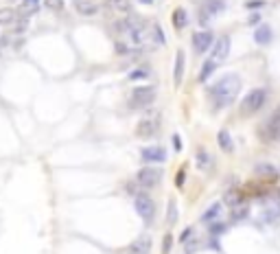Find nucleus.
I'll list each match as a JSON object with an SVG mask.
<instances>
[{"instance_id":"8","label":"nucleus","mask_w":280,"mask_h":254,"mask_svg":"<svg viewBox=\"0 0 280 254\" xmlns=\"http://www.w3.org/2000/svg\"><path fill=\"white\" fill-rule=\"evenodd\" d=\"M140 156H142L145 162H164V160H167V151H164L162 147L153 145V147H145V149H142Z\"/></svg>"},{"instance_id":"19","label":"nucleus","mask_w":280,"mask_h":254,"mask_svg":"<svg viewBox=\"0 0 280 254\" xmlns=\"http://www.w3.org/2000/svg\"><path fill=\"white\" fill-rule=\"evenodd\" d=\"M37 9H40V2H37V0H24V2H22V15H24V18H29Z\"/></svg>"},{"instance_id":"22","label":"nucleus","mask_w":280,"mask_h":254,"mask_svg":"<svg viewBox=\"0 0 280 254\" xmlns=\"http://www.w3.org/2000/svg\"><path fill=\"white\" fill-rule=\"evenodd\" d=\"M147 77H149V68H136V70H131L129 79L131 81H138V79H147Z\"/></svg>"},{"instance_id":"15","label":"nucleus","mask_w":280,"mask_h":254,"mask_svg":"<svg viewBox=\"0 0 280 254\" xmlns=\"http://www.w3.org/2000/svg\"><path fill=\"white\" fill-rule=\"evenodd\" d=\"M136 134H138L140 138H151L153 134H156V123H153V121H142V123L138 125V129H136Z\"/></svg>"},{"instance_id":"6","label":"nucleus","mask_w":280,"mask_h":254,"mask_svg":"<svg viewBox=\"0 0 280 254\" xmlns=\"http://www.w3.org/2000/svg\"><path fill=\"white\" fill-rule=\"evenodd\" d=\"M230 48H232V40L230 37H221V40L215 42V48H212V62H215L217 66L221 62H226V57L230 55Z\"/></svg>"},{"instance_id":"17","label":"nucleus","mask_w":280,"mask_h":254,"mask_svg":"<svg viewBox=\"0 0 280 254\" xmlns=\"http://www.w3.org/2000/svg\"><path fill=\"white\" fill-rule=\"evenodd\" d=\"M217 140H219V147H221L223 151H232V149H234V147H232V136H230L226 129H221V131H219Z\"/></svg>"},{"instance_id":"29","label":"nucleus","mask_w":280,"mask_h":254,"mask_svg":"<svg viewBox=\"0 0 280 254\" xmlns=\"http://www.w3.org/2000/svg\"><path fill=\"white\" fill-rule=\"evenodd\" d=\"M182 184H184V169L178 173V186H182Z\"/></svg>"},{"instance_id":"20","label":"nucleus","mask_w":280,"mask_h":254,"mask_svg":"<svg viewBox=\"0 0 280 254\" xmlns=\"http://www.w3.org/2000/svg\"><path fill=\"white\" fill-rule=\"evenodd\" d=\"M149 33H151V40L158 42V44L162 46V44H164V33H162L160 26H158V24H151V26H149Z\"/></svg>"},{"instance_id":"24","label":"nucleus","mask_w":280,"mask_h":254,"mask_svg":"<svg viewBox=\"0 0 280 254\" xmlns=\"http://www.w3.org/2000/svg\"><path fill=\"white\" fill-rule=\"evenodd\" d=\"M175 219H178V206H175V202L171 200V202H169V217H167V222L173 224Z\"/></svg>"},{"instance_id":"10","label":"nucleus","mask_w":280,"mask_h":254,"mask_svg":"<svg viewBox=\"0 0 280 254\" xmlns=\"http://www.w3.org/2000/svg\"><path fill=\"white\" fill-rule=\"evenodd\" d=\"M75 9H77V13L86 15V18L98 13V4L94 2V0H75Z\"/></svg>"},{"instance_id":"18","label":"nucleus","mask_w":280,"mask_h":254,"mask_svg":"<svg viewBox=\"0 0 280 254\" xmlns=\"http://www.w3.org/2000/svg\"><path fill=\"white\" fill-rule=\"evenodd\" d=\"M215 70H217V64L212 62V59H208V62L201 66V73H199V81H201V84H204V81H208V77L215 73Z\"/></svg>"},{"instance_id":"12","label":"nucleus","mask_w":280,"mask_h":254,"mask_svg":"<svg viewBox=\"0 0 280 254\" xmlns=\"http://www.w3.org/2000/svg\"><path fill=\"white\" fill-rule=\"evenodd\" d=\"M131 252H136V254H149V250H151V239L147 235H142V237H138V239L131 244V248H129Z\"/></svg>"},{"instance_id":"2","label":"nucleus","mask_w":280,"mask_h":254,"mask_svg":"<svg viewBox=\"0 0 280 254\" xmlns=\"http://www.w3.org/2000/svg\"><path fill=\"white\" fill-rule=\"evenodd\" d=\"M267 101V90L265 88H254V90H250L248 95H245V99L241 101V112L243 114H256L259 110H263V106H265Z\"/></svg>"},{"instance_id":"7","label":"nucleus","mask_w":280,"mask_h":254,"mask_svg":"<svg viewBox=\"0 0 280 254\" xmlns=\"http://www.w3.org/2000/svg\"><path fill=\"white\" fill-rule=\"evenodd\" d=\"M212 44V33L210 31H197L193 33V48L197 53H206Z\"/></svg>"},{"instance_id":"23","label":"nucleus","mask_w":280,"mask_h":254,"mask_svg":"<svg viewBox=\"0 0 280 254\" xmlns=\"http://www.w3.org/2000/svg\"><path fill=\"white\" fill-rule=\"evenodd\" d=\"M44 4H46L51 11H62L64 9V0H44Z\"/></svg>"},{"instance_id":"21","label":"nucleus","mask_w":280,"mask_h":254,"mask_svg":"<svg viewBox=\"0 0 280 254\" xmlns=\"http://www.w3.org/2000/svg\"><path fill=\"white\" fill-rule=\"evenodd\" d=\"M219 208H221V204H212L210 208H208V211L204 213V222H212V219H217V213H219Z\"/></svg>"},{"instance_id":"30","label":"nucleus","mask_w":280,"mask_h":254,"mask_svg":"<svg viewBox=\"0 0 280 254\" xmlns=\"http://www.w3.org/2000/svg\"><path fill=\"white\" fill-rule=\"evenodd\" d=\"M190 233H193V230H190V228H186V230H184V235H182V241H186V239H188V237H190Z\"/></svg>"},{"instance_id":"9","label":"nucleus","mask_w":280,"mask_h":254,"mask_svg":"<svg viewBox=\"0 0 280 254\" xmlns=\"http://www.w3.org/2000/svg\"><path fill=\"white\" fill-rule=\"evenodd\" d=\"M184 66H186V55H184V51H178V55H175V68H173V84H175V88L182 86Z\"/></svg>"},{"instance_id":"25","label":"nucleus","mask_w":280,"mask_h":254,"mask_svg":"<svg viewBox=\"0 0 280 254\" xmlns=\"http://www.w3.org/2000/svg\"><path fill=\"white\" fill-rule=\"evenodd\" d=\"M197 160H199V167H201V169L208 167V156H206V151H199V153H197Z\"/></svg>"},{"instance_id":"1","label":"nucleus","mask_w":280,"mask_h":254,"mask_svg":"<svg viewBox=\"0 0 280 254\" xmlns=\"http://www.w3.org/2000/svg\"><path fill=\"white\" fill-rule=\"evenodd\" d=\"M239 90H241V77L237 73H228L226 77H221V79L210 88V97L215 99V103L219 108H223V106L234 101Z\"/></svg>"},{"instance_id":"26","label":"nucleus","mask_w":280,"mask_h":254,"mask_svg":"<svg viewBox=\"0 0 280 254\" xmlns=\"http://www.w3.org/2000/svg\"><path fill=\"white\" fill-rule=\"evenodd\" d=\"M171 142H173L175 151H180V149H182V138H180L178 134H173V136H171Z\"/></svg>"},{"instance_id":"13","label":"nucleus","mask_w":280,"mask_h":254,"mask_svg":"<svg viewBox=\"0 0 280 254\" xmlns=\"http://www.w3.org/2000/svg\"><path fill=\"white\" fill-rule=\"evenodd\" d=\"M15 22H18V11L11 9V7L0 9V24L7 26V24H15Z\"/></svg>"},{"instance_id":"27","label":"nucleus","mask_w":280,"mask_h":254,"mask_svg":"<svg viewBox=\"0 0 280 254\" xmlns=\"http://www.w3.org/2000/svg\"><path fill=\"white\" fill-rule=\"evenodd\" d=\"M263 4H265V0H250L245 7L248 9H259V7H263Z\"/></svg>"},{"instance_id":"28","label":"nucleus","mask_w":280,"mask_h":254,"mask_svg":"<svg viewBox=\"0 0 280 254\" xmlns=\"http://www.w3.org/2000/svg\"><path fill=\"white\" fill-rule=\"evenodd\" d=\"M162 248H164V254H169V250H171V235L164 237V244H162Z\"/></svg>"},{"instance_id":"16","label":"nucleus","mask_w":280,"mask_h":254,"mask_svg":"<svg viewBox=\"0 0 280 254\" xmlns=\"http://www.w3.org/2000/svg\"><path fill=\"white\" fill-rule=\"evenodd\" d=\"M254 37H256V42H259V44H267V42H272V29H270L267 24H263V26H259V29H256Z\"/></svg>"},{"instance_id":"11","label":"nucleus","mask_w":280,"mask_h":254,"mask_svg":"<svg viewBox=\"0 0 280 254\" xmlns=\"http://www.w3.org/2000/svg\"><path fill=\"white\" fill-rule=\"evenodd\" d=\"M219 11H223V0H208L204 11H201V24H208V18H212Z\"/></svg>"},{"instance_id":"14","label":"nucleus","mask_w":280,"mask_h":254,"mask_svg":"<svg viewBox=\"0 0 280 254\" xmlns=\"http://www.w3.org/2000/svg\"><path fill=\"white\" fill-rule=\"evenodd\" d=\"M171 20H173V26L178 31H182L186 24H188V13H186L184 9H175L173 11V15H171Z\"/></svg>"},{"instance_id":"3","label":"nucleus","mask_w":280,"mask_h":254,"mask_svg":"<svg viewBox=\"0 0 280 254\" xmlns=\"http://www.w3.org/2000/svg\"><path fill=\"white\" fill-rule=\"evenodd\" d=\"M134 206H136V213L140 215V219H142L145 224H151V222H153V215H156V204H153L151 197H147V195H136Z\"/></svg>"},{"instance_id":"5","label":"nucleus","mask_w":280,"mask_h":254,"mask_svg":"<svg viewBox=\"0 0 280 254\" xmlns=\"http://www.w3.org/2000/svg\"><path fill=\"white\" fill-rule=\"evenodd\" d=\"M160 180H162V171L156 167H142L138 173H136V182H138L140 186H147V189L156 186Z\"/></svg>"},{"instance_id":"4","label":"nucleus","mask_w":280,"mask_h":254,"mask_svg":"<svg viewBox=\"0 0 280 254\" xmlns=\"http://www.w3.org/2000/svg\"><path fill=\"white\" fill-rule=\"evenodd\" d=\"M153 99H156V90L153 88H136V90H131V97H129V106L131 108H147L153 103Z\"/></svg>"}]
</instances>
